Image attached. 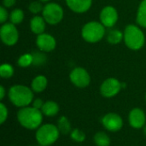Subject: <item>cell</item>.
I'll return each mask as SVG.
<instances>
[{"label":"cell","instance_id":"1","mask_svg":"<svg viewBox=\"0 0 146 146\" xmlns=\"http://www.w3.org/2000/svg\"><path fill=\"white\" fill-rule=\"evenodd\" d=\"M43 113L33 106L21 108L17 112V121L27 130H37L43 122Z\"/></svg>","mask_w":146,"mask_h":146},{"label":"cell","instance_id":"2","mask_svg":"<svg viewBox=\"0 0 146 146\" xmlns=\"http://www.w3.org/2000/svg\"><path fill=\"white\" fill-rule=\"evenodd\" d=\"M8 97L12 104L21 109L33 103V91L23 85H15L9 88Z\"/></svg>","mask_w":146,"mask_h":146},{"label":"cell","instance_id":"3","mask_svg":"<svg viewBox=\"0 0 146 146\" xmlns=\"http://www.w3.org/2000/svg\"><path fill=\"white\" fill-rule=\"evenodd\" d=\"M57 126L51 123L41 125L35 133V139L40 146L52 145L57 141L60 136Z\"/></svg>","mask_w":146,"mask_h":146},{"label":"cell","instance_id":"4","mask_svg":"<svg viewBox=\"0 0 146 146\" xmlns=\"http://www.w3.org/2000/svg\"><path fill=\"white\" fill-rule=\"evenodd\" d=\"M145 34L142 30L135 25H128L124 32V41L126 45L133 50L141 49L145 44Z\"/></svg>","mask_w":146,"mask_h":146},{"label":"cell","instance_id":"5","mask_svg":"<svg viewBox=\"0 0 146 146\" xmlns=\"http://www.w3.org/2000/svg\"><path fill=\"white\" fill-rule=\"evenodd\" d=\"M83 38L89 43H97L100 41L105 34L104 26L98 21H90L86 23L81 32Z\"/></svg>","mask_w":146,"mask_h":146},{"label":"cell","instance_id":"6","mask_svg":"<svg viewBox=\"0 0 146 146\" xmlns=\"http://www.w3.org/2000/svg\"><path fill=\"white\" fill-rule=\"evenodd\" d=\"M42 13L44 21L50 25L59 23L63 18V9L56 3H50L46 4L43 9Z\"/></svg>","mask_w":146,"mask_h":146},{"label":"cell","instance_id":"7","mask_svg":"<svg viewBox=\"0 0 146 146\" xmlns=\"http://www.w3.org/2000/svg\"><path fill=\"white\" fill-rule=\"evenodd\" d=\"M101 123L107 131L111 133H116L123 127V120L121 116L114 112L105 114L101 119Z\"/></svg>","mask_w":146,"mask_h":146},{"label":"cell","instance_id":"8","mask_svg":"<svg viewBox=\"0 0 146 146\" xmlns=\"http://www.w3.org/2000/svg\"><path fill=\"white\" fill-rule=\"evenodd\" d=\"M122 88V84L115 78L105 80L100 86V93L103 97L110 98L116 96Z\"/></svg>","mask_w":146,"mask_h":146},{"label":"cell","instance_id":"9","mask_svg":"<svg viewBox=\"0 0 146 146\" xmlns=\"http://www.w3.org/2000/svg\"><path fill=\"white\" fill-rule=\"evenodd\" d=\"M0 37L3 44L6 45H14L19 38L18 30L13 23H5L0 29Z\"/></svg>","mask_w":146,"mask_h":146},{"label":"cell","instance_id":"10","mask_svg":"<svg viewBox=\"0 0 146 146\" xmlns=\"http://www.w3.org/2000/svg\"><path fill=\"white\" fill-rule=\"evenodd\" d=\"M71 82L79 88H85L89 86L91 82V76L89 73L83 68H75L69 74Z\"/></svg>","mask_w":146,"mask_h":146},{"label":"cell","instance_id":"11","mask_svg":"<svg viewBox=\"0 0 146 146\" xmlns=\"http://www.w3.org/2000/svg\"><path fill=\"white\" fill-rule=\"evenodd\" d=\"M128 122L134 129H141L145 126L146 115L145 111L140 108L133 109L128 115Z\"/></svg>","mask_w":146,"mask_h":146},{"label":"cell","instance_id":"12","mask_svg":"<svg viewBox=\"0 0 146 146\" xmlns=\"http://www.w3.org/2000/svg\"><path fill=\"white\" fill-rule=\"evenodd\" d=\"M118 20L117 10L113 6L104 7L100 13L101 23L106 27H112Z\"/></svg>","mask_w":146,"mask_h":146},{"label":"cell","instance_id":"13","mask_svg":"<svg viewBox=\"0 0 146 146\" xmlns=\"http://www.w3.org/2000/svg\"><path fill=\"white\" fill-rule=\"evenodd\" d=\"M38 47L44 52H50L56 48V42L53 36L48 33H41L38 35L36 39Z\"/></svg>","mask_w":146,"mask_h":146},{"label":"cell","instance_id":"14","mask_svg":"<svg viewBox=\"0 0 146 146\" xmlns=\"http://www.w3.org/2000/svg\"><path fill=\"white\" fill-rule=\"evenodd\" d=\"M66 3L73 11L84 13L91 8L92 0H66Z\"/></svg>","mask_w":146,"mask_h":146},{"label":"cell","instance_id":"15","mask_svg":"<svg viewBox=\"0 0 146 146\" xmlns=\"http://www.w3.org/2000/svg\"><path fill=\"white\" fill-rule=\"evenodd\" d=\"M45 21L44 17L36 15L33 18H32L31 22H30V27L31 30L33 33L35 34H41L44 33V31L45 29Z\"/></svg>","mask_w":146,"mask_h":146},{"label":"cell","instance_id":"16","mask_svg":"<svg viewBox=\"0 0 146 146\" xmlns=\"http://www.w3.org/2000/svg\"><path fill=\"white\" fill-rule=\"evenodd\" d=\"M47 85H48L47 78L44 75H38L33 80L31 83V89L33 91V92L40 93L46 89Z\"/></svg>","mask_w":146,"mask_h":146},{"label":"cell","instance_id":"17","mask_svg":"<svg viewBox=\"0 0 146 146\" xmlns=\"http://www.w3.org/2000/svg\"><path fill=\"white\" fill-rule=\"evenodd\" d=\"M59 110H60L59 105L54 101L44 102V104L41 109L43 115L45 116H48V117H53V116L56 115L59 113Z\"/></svg>","mask_w":146,"mask_h":146},{"label":"cell","instance_id":"18","mask_svg":"<svg viewBox=\"0 0 146 146\" xmlns=\"http://www.w3.org/2000/svg\"><path fill=\"white\" fill-rule=\"evenodd\" d=\"M57 127H58V130L60 132L61 134L62 135H68V134H70V133L72 132V127H71V123L69 121V120L62 115L61 116L58 121H57Z\"/></svg>","mask_w":146,"mask_h":146},{"label":"cell","instance_id":"19","mask_svg":"<svg viewBox=\"0 0 146 146\" xmlns=\"http://www.w3.org/2000/svg\"><path fill=\"white\" fill-rule=\"evenodd\" d=\"M94 144L97 146H110L111 140L110 136L103 131L98 132L93 137Z\"/></svg>","mask_w":146,"mask_h":146},{"label":"cell","instance_id":"20","mask_svg":"<svg viewBox=\"0 0 146 146\" xmlns=\"http://www.w3.org/2000/svg\"><path fill=\"white\" fill-rule=\"evenodd\" d=\"M137 22L139 26L146 28V0H143L139 7Z\"/></svg>","mask_w":146,"mask_h":146},{"label":"cell","instance_id":"21","mask_svg":"<svg viewBox=\"0 0 146 146\" xmlns=\"http://www.w3.org/2000/svg\"><path fill=\"white\" fill-rule=\"evenodd\" d=\"M123 38H124V34L121 31L115 30V29L110 31V33H108V36H107V39H108L109 43L113 44L121 43Z\"/></svg>","mask_w":146,"mask_h":146},{"label":"cell","instance_id":"22","mask_svg":"<svg viewBox=\"0 0 146 146\" xmlns=\"http://www.w3.org/2000/svg\"><path fill=\"white\" fill-rule=\"evenodd\" d=\"M17 63L21 68H27V67L30 66L31 64L33 63V54H29V53L23 54L22 56H21L19 57V59L17 61Z\"/></svg>","mask_w":146,"mask_h":146},{"label":"cell","instance_id":"23","mask_svg":"<svg viewBox=\"0 0 146 146\" xmlns=\"http://www.w3.org/2000/svg\"><path fill=\"white\" fill-rule=\"evenodd\" d=\"M70 138L72 140H74L76 143H82L86 140V136L83 131L78 128H75V129H73L72 132L70 133Z\"/></svg>","mask_w":146,"mask_h":146},{"label":"cell","instance_id":"24","mask_svg":"<svg viewBox=\"0 0 146 146\" xmlns=\"http://www.w3.org/2000/svg\"><path fill=\"white\" fill-rule=\"evenodd\" d=\"M9 18H10L11 23H13V24H19L24 19V13H23V11L21 9H14L11 12Z\"/></svg>","mask_w":146,"mask_h":146},{"label":"cell","instance_id":"25","mask_svg":"<svg viewBox=\"0 0 146 146\" xmlns=\"http://www.w3.org/2000/svg\"><path fill=\"white\" fill-rule=\"evenodd\" d=\"M14 74V68L10 64L4 63L0 67V75L3 79H9Z\"/></svg>","mask_w":146,"mask_h":146},{"label":"cell","instance_id":"26","mask_svg":"<svg viewBox=\"0 0 146 146\" xmlns=\"http://www.w3.org/2000/svg\"><path fill=\"white\" fill-rule=\"evenodd\" d=\"M33 64H34L36 66L42 65L46 61V56L44 53H41V52L35 51V52L33 53Z\"/></svg>","mask_w":146,"mask_h":146},{"label":"cell","instance_id":"27","mask_svg":"<svg viewBox=\"0 0 146 146\" xmlns=\"http://www.w3.org/2000/svg\"><path fill=\"white\" fill-rule=\"evenodd\" d=\"M8 115H9L8 108L3 103H0V123L1 124H3L7 121Z\"/></svg>","mask_w":146,"mask_h":146},{"label":"cell","instance_id":"28","mask_svg":"<svg viewBox=\"0 0 146 146\" xmlns=\"http://www.w3.org/2000/svg\"><path fill=\"white\" fill-rule=\"evenodd\" d=\"M43 6L40 2L38 1H34L30 3L29 5V10L33 13V14H38L40 11H43Z\"/></svg>","mask_w":146,"mask_h":146},{"label":"cell","instance_id":"29","mask_svg":"<svg viewBox=\"0 0 146 146\" xmlns=\"http://www.w3.org/2000/svg\"><path fill=\"white\" fill-rule=\"evenodd\" d=\"M44 104V102L41 98H35V99H33V101L32 103V106L34 107L35 109H38V110H41Z\"/></svg>","mask_w":146,"mask_h":146},{"label":"cell","instance_id":"30","mask_svg":"<svg viewBox=\"0 0 146 146\" xmlns=\"http://www.w3.org/2000/svg\"><path fill=\"white\" fill-rule=\"evenodd\" d=\"M8 18V12L4 9V7H0V22L3 23L6 21Z\"/></svg>","mask_w":146,"mask_h":146},{"label":"cell","instance_id":"31","mask_svg":"<svg viewBox=\"0 0 146 146\" xmlns=\"http://www.w3.org/2000/svg\"><path fill=\"white\" fill-rule=\"evenodd\" d=\"M15 2H16V0H3V5H4V7L10 8L15 3Z\"/></svg>","mask_w":146,"mask_h":146},{"label":"cell","instance_id":"32","mask_svg":"<svg viewBox=\"0 0 146 146\" xmlns=\"http://www.w3.org/2000/svg\"><path fill=\"white\" fill-rule=\"evenodd\" d=\"M5 94H6V92H5L4 87H3V86H0V100H3V99L4 98Z\"/></svg>","mask_w":146,"mask_h":146},{"label":"cell","instance_id":"33","mask_svg":"<svg viewBox=\"0 0 146 146\" xmlns=\"http://www.w3.org/2000/svg\"><path fill=\"white\" fill-rule=\"evenodd\" d=\"M143 132H144V134L146 136V124H145V126L143 127Z\"/></svg>","mask_w":146,"mask_h":146},{"label":"cell","instance_id":"34","mask_svg":"<svg viewBox=\"0 0 146 146\" xmlns=\"http://www.w3.org/2000/svg\"><path fill=\"white\" fill-rule=\"evenodd\" d=\"M40 1H42V2H47V1H49V0H40Z\"/></svg>","mask_w":146,"mask_h":146},{"label":"cell","instance_id":"35","mask_svg":"<svg viewBox=\"0 0 146 146\" xmlns=\"http://www.w3.org/2000/svg\"><path fill=\"white\" fill-rule=\"evenodd\" d=\"M145 100H146V94H145Z\"/></svg>","mask_w":146,"mask_h":146},{"label":"cell","instance_id":"36","mask_svg":"<svg viewBox=\"0 0 146 146\" xmlns=\"http://www.w3.org/2000/svg\"><path fill=\"white\" fill-rule=\"evenodd\" d=\"M28 146H33V145H28Z\"/></svg>","mask_w":146,"mask_h":146},{"label":"cell","instance_id":"37","mask_svg":"<svg viewBox=\"0 0 146 146\" xmlns=\"http://www.w3.org/2000/svg\"><path fill=\"white\" fill-rule=\"evenodd\" d=\"M49 146H51V145H49Z\"/></svg>","mask_w":146,"mask_h":146}]
</instances>
